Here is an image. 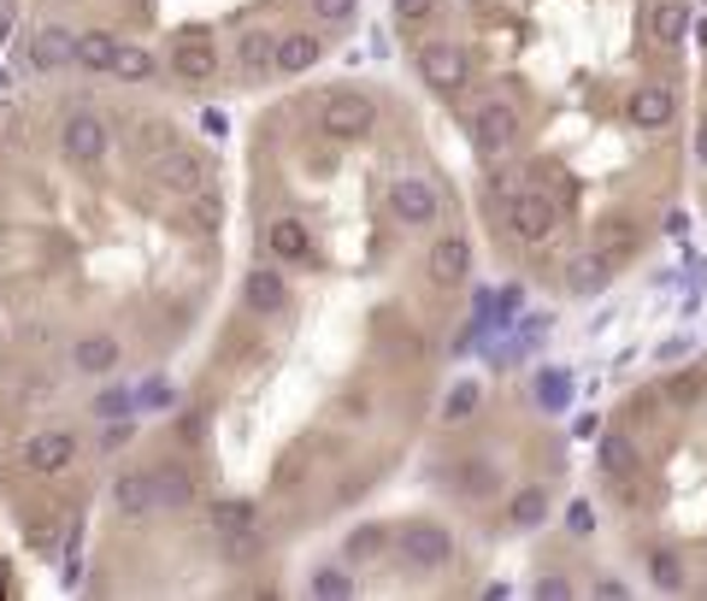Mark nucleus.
<instances>
[{
    "instance_id": "4be33fe9",
    "label": "nucleus",
    "mask_w": 707,
    "mask_h": 601,
    "mask_svg": "<svg viewBox=\"0 0 707 601\" xmlns=\"http://www.w3.org/2000/svg\"><path fill=\"white\" fill-rule=\"evenodd\" d=\"M266 248L278 254V260H307L313 236H307V225H301V218H278V225L266 230Z\"/></svg>"
},
{
    "instance_id": "37998d69",
    "label": "nucleus",
    "mask_w": 707,
    "mask_h": 601,
    "mask_svg": "<svg viewBox=\"0 0 707 601\" xmlns=\"http://www.w3.org/2000/svg\"><path fill=\"white\" fill-rule=\"evenodd\" d=\"M7 89H12V77H7V72H0V95H7Z\"/></svg>"
},
{
    "instance_id": "dca6fc26",
    "label": "nucleus",
    "mask_w": 707,
    "mask_h": 601,
    "mask_svg": "<svg viewBox=\"0 0 707 601\" xmlns=\"http://www.w3.org/2000/svg\"><path fill=\"white\" fill-rule=\"evenodd\" d=\"M596 460H601V472H608L613 484H625V477H636V466H643V454H636V442H631V437H619V431H608V437H601Z\"/></svg>"
},
{
    "instance_id": "4468645a",
    "label": "nucleus",
    "mask_w": 707,
    "mask_h": 601,
    "mask_svg": "<svg viewBox=\"0 0 707 601\" xmlns=\"http://www.w3.org/2000/svg\"><path fill=\"white\" fill-rule=\"evenodd\" d=\"M171 72H178L183 83H206L218 72V47L206 36H183L178 47H171Z\"/></svg>"
},
{
    "instance_id": "0eeeda50",
    "label": "nucleus",
    "mask_w": 707,
    "mask_h": 601,
    "mask_svg": "<svg viewBox=\"0 0 707 601\" xmlns=\"http://www.w3.org/2000/svg\"><path fill=\"white\" fill-rule=\"evenodd\" d=\"M107 148H113V130H107V118H95V112H72L60 125V153L72 165H100L107 160Z\"/></svg>"
},
{
    "instance_id": "58836bf2",
    "label": "nucleus",
    "mask_w": 707,
    "mask_h": 601,
    "mask_svg": "<svg viewBox=\"0 0 707 601\" xmlns=\"http://www.w3.org/2000/svg\"><path fill=\"white\" fill-rule=\"evenodd\" d=\"M130 431H136V425H125V419H118V425H107V449H118V442H130Z\"/></svg>"
},
{
    "instance_id": "6e6552de",
    "label": "nucleus",
    "mask_w": 707,
    "mask_h": 601,
    "mask_svg": "<svg viewBox=\"0 0 707 601\" xmlns=\"http://www.w3.org/2000/svg\"><path fill=\"white\" fill-rule=\"evenodd\" d=\"M389 213L401 218L407 230H430V225H437V213H442L437 183H425V178H395V183H389Z\"/></svg>"
},
{
    "instance_id": "1a4fd4ad",
    "label": "nucleus",
    "mask_w": 707,
    "mask_h": 601,
    "mask_svg": "<svg viewBox=\"0 0 707 601\" xmlns=\"http://www.w3.org/2000/svg\"><path fill=\"white\" fill-rule=\"evenodd\" d=\"M113 513L125 525H142L160 513V484H153V466L148 472H118L113 477Z\"/></svg>"
},
{
    "instance_id": "393cba45",
    "label": "nucleus",
    "mask_w": 707,
    "mask_h": 601,
    "mask_svg": "<svg viewBox=\"0 0 707 601\" xmlns=\"http://www.w3.org/2000/svg\"><path fill=\"white\" fill-rule=\"evenodd\" d=\"M507 519L519 525V530H531V525H543V519H548V490H543V484H531V490H519V495H513V502H507Z\"/></svg>"
},
{
    "instance_id": "b1692460",
    "label": "nucleus",
    "mask_w": 707,
    "mask_h": 601,
    "mask_svg": "<svg viewBox=\"0 0 707 601\" xmlns=\"http://www.w3.org/2000/svg\"><path fill=\"white\" fill-rule=\"evenodd\" d=\"M153 484H160V507H189L195 502V477L183 466H153Z\"/></svg>"
},
{
    "instance_id": "a19ab883",
    "label": "nucleus",
    "mask_w": 707,
    "mask_h": 601,
    "mask_svg": "<svg viewBox=\"0 0 707 601\" xmlns=\"http://www.w3.org/2000/svg\"><path fill=\"white\" fill-rule=\"evenodd\" d=\"M596 431H601V419H596V414H583V419L572 425V437H596Z\"/></svg>"
},
{
    "instance_id": "cd10ccee",
    "label": "nucleus",
    "mask_w": 707,
    "mask_h": 601,
    "mask_svg": "<svg viewBox=\"0 0 707 601\" xmlns=\"http://www.w3.org/2000/svg\"><path fill=\"white\" fill-rule=\"evenodd\" d=\"M472 407H478V384H454V389H448V401H442V419L460 425V419H472Z\"/></svg>"
},
{
    "instance_id": "a211bd4d",
    "label": "nucleus",
    "mask_w": 707,
    "mask_h": 601,
    "mask_svg": "<svg viewBox=\"0 0 707 601\" xmlns=\"http://www.w3.org/2000/svg\"><path fill=\"white\" fill-rule=\"evenodd\" d=\"M649 30H654V42H661V47H684L689 7H684V0H654V12H649Z\"/></svg>"
},
{
    "instance_id": "4c0bfd02",
    "label": "nucleus",
    "mask_w": 707,
    "mask_h": 601,
    "mask_svg": "<svg viewBox=\"0 0 707 601\" xmlns=\"http://www.w3.org/2000/svg\"><path fill=\"white\" fill-rule=\"evenodd\" d=\"M537 595H548V601H566V595H572V583H566V578H543V583H537Z\"/></svg>"
},
{
    "instance_id": "ea45409f",
    "label": "nucleus",
    "mask_w": 707,
    "mask_h": 601,
    "mask_svg": "<svg viewBox=\"0 0 707 601\" xmlns=\"http://www.w3.org/2000/svg\"><path fill=\"white\" fill-rule=\"evenodd\" d=\"M12 12H19V7H12V0H0V42L12 36Z\"/></svg>"
},
{
    "instance_id": "2f4dec72",
    "label": "nucleus",
    "mask_w": 707,
    "mask_h": 601,
    "mask_svg": "<svg viewBox=\"0 0 707 601\" xmlns=\"http://www.w3.org/2000/svg\"><path fill=\"white\" fill-rule=\"evenodd\" d=\"M649 578L661 583V590H678V583H684V572H678V555H666V548H661V555L649 560Z\"/></svg>"
},
{
    "instance_id": "ddd939ff",
    "label": "nucleus",
    "mask_w": 707,
    "mask_h": 601,
    "mask_svg": "<svg viewBox=\"0 0 707 601\" xmlns=\"http://www.w3.org/2000/svg\"><path fill=\"white\" fill-rule=\"evenodd\" d=\"M625 112H631L636 130H666L672 118H678V95H672L666 83H643V89L625 100Z\"/></svg>"
},
{
    "instance_id": "a878e982",
    "label": "nucleus",
    "mask_w": 707,
    "mask_h": 601,
    "mask_svg": "<svg viewBox=\"0 0 707 601\" xmlns=\"http://www.w3.org/2000/svg\"><path fill=\"white\" fill-rule=\"evenodd\" d=\"M153 72H160V65H153V54H148V47H118V60H113V77L118 83H148Z\"/></svg>"
},
{
    "instance_id": "412c9836",
    "label": "nucleus",
    "mask_w": 707,
    "mask_h": 601,
    "mask_svg": "<svg viewBox=\"0 0 707 601\" xmlns=\"http://www.w3.org/2000/svg\"><path fill=\"white\" fill-rule=\"evenodd\" d=\"M118 36H107V30H83L77 36V65L83 72H113V60H118Z\"/></svg>"
},
{
    "instance_id": "20e7f679",
    "label": "nucleus",
    "mask_w": 707,
    "mask_h": 601,
    "mask_svg": "<svg viewBox=\"0 0 707 601\" xmlns=\"http://www.w3.org/2000/svg\"><path fill=\"white\" fill-rule=\"evenodd\" d=\"M148 178H153V189H165V195H178V201H195V195L213 189V183H206V160H201V153H189V148L153 153Z\"/></svg>"
},
{
    "instance_id": "c9c22d12",
    "label": "nucleus",
    "mask_w": 707,
    "mask_h": 601,
    "mask_svg": "<svg viewBox=\"0 0 707 601\" xmlns=\"http://www.w3.org/2000/svg\"><path fill=\"white\" fill-rule=\"evenodd\" d=\"M372 548H384V530H377V525H366V530H354V537H349V560H366Z\"/></svg>"
},
{
    "instance_id": "bb28decb",
    "label": "nucleus",
    "mask_w": 707,
    "mask_h": 601,
    "mask_svg": "<svg viewBox=\"0 0 707 601\" xmlns=\"http://www.w3.org/2000/svg\"><path fill=\"white\" fill-rule=\"evenodd\" d=\"M566 401H572V372H543V377H537V407L560 414Z\"/></svg>"
},
{
    "instance_id": "79ce46f5",
    "label": "nucleus",
    "mask_w": 707,
    "mask_h": 601,
    "mask_svg": "<svg viewBox=\"0 0 707 601\" xmlns=\"http://www.w3.org/2000/svg\"><path fill=\"white\" fill-rule=\"evenodd\" d=\"M696 160L707 165V125H701V136H696Z\"/></svg>"
},
{
    "instance_id": "7c9ffc66",
    "label": "nucleus",
    "mask_w": 707,
    "mask_h": 601,
    "mask_svg": "<svg viewBox=\"0 0 707 601\" xmlns=\"http://www.w3.org/2000/svg\"><path fill=\"white\" fill-rule=\"evenodd\" d=\"M313 595H354V572H342V566H324L313 578Z\"/></svg>"
},
{
    "instance_id": "f8f14e48",
    "label": "nucleus",
    "mask_w": 707,
    "mask_h": 601,
    "mask_svg": "<svg viewBox=\"0 0 707 601\" xmlns=\"http://www.w3.org/2000/svg\"><path fill=\"white\" fill-rule=\"evenodd\" d=\"M72 460H77V437H72V431H60V425H54V431H36V437L24 442V466H30V472H42V477L65 472Z\"/></svg>"
},
{
    "instance_id": "9d476101",
    "label": "nucleus",
    "mask_w": 707,
    "mask_h": 601,
    "mask_svg": "<svg viewBox=\"0 0 707 601\" xmlns=\"http://www.w3.org/2000/svg\"><path fill=\"white\" fill-rule=\"evenodd\" d=\"M507 225H513V236H519V243H548V236H555V225H560V207L543 195V189H519V195H513Z\"/></svg>"
},
{
    "instance_id": "f257e3e1",
    "label": "nucleus",
    "mask_w": 707,
    "mask_h": 601,
    "mask_svg": "<svg viewBox=\"0 0 707 601\" xmlns=\"http://www.w3.org/2000/svg\"><path fill=\"white\" fill-rule=\"evenodd\" d=\"M625 236H631L625 225H608V236H601L590 254H578V260H572V271H566V289H572V296H601V289H608V278L625 266Z\"/></svg>"
},
{
    "instance_id": "72a5a7b5",
    "label": "nucleus",
    "mask_w": 707,
    "mask_h": 601,
    "mask_svg": "<svg viewBox=\"0 0 707 601\" xmlns=\"http://www.w3.org/2000/svg\"><path fill=\"white\" fill-rule=\"evenodd\" d=\"M437 7H442V0H395V24H407V30H413V24H425Z\"/></svg>"
},
{
    "instance_id": "7ed1b4c3",
    "label": "nucleus",
    "mask_w": 707,
    "mask_h": 601,
    "mask_svg": "<svg viewBox=\"0 0 707 601\" xmlns=\"http://www.w3.org/2000/svg\"><path fill=\"white\" fill-rule=\"evenodd\" d=\"M395 555H401L413 572H442V566L454 560V537H448V525H437V519H413V525H401V537H395Z\"/></svg>"
},
{
    "instance_id": "c85d7f7f",
    "label": "nucleus",
    "mask_w": 707,
    "mask_h": 601,
    "mask_svg": "<svg viewBox=\"0 0 707 601\" xmlns=\"http://www.w3.org/2000/svg\"><path fill=\"white\" fill-rule=\"evenodd\" d=\"M243 65H248V72L278 65V42H271V36H243Z\"/></svg>"
},
{
    "instance_id": "f3484780",
    "label": "nucleus",
    "mask_w": 707,
    "mask_h": 601,
    "mask_svg": "<svg viewBox=\"0 0 707 601\" xmlns=\"http://www.w3.org/2000/svg\"><path fill=\"white\" fill-rule=\"evenodd\" d=\"M319 54H324V42L313 36V30H296V36L278 42V72L301 77V72H313V65H319Z\"/></svg>"
},
{
    "instance_id": "6ab92c4d",
    "label": "nucleus",
    "mask_w": 707,
    "mask_h": 601,
    "mask_svg": "<svg viewBox=\"0 0 707 601\" xmlns=\"http://www.w3.org/2000/svg\"><path fill=\"white\" fill-rule=\"evenodd\" d=\"M243 301L254 307V313H283V301H289V289L278 271H248V283H243Z\"/></svg>"
},
{
    "instance_id": "e433bc0d",
    "label": "nucleus",
    "mask_w": 707,
    "mask_h": 601,
    "mask_svg": "<svg viewBox=\"0 0 707 601\" xmlns=\"http://www.w3.org/2000/svg\"><path fill=\"white\" fill-rule=\"evenodd\" d=\"M201 130H206V136H224V130H231V118H224L218 107H206V112H201Z\"/></svg>"
},
{
    "instance_id": "39448f33",
    "label": "nucleus",
    "mask_w": 707,
    "mask_h": 601,
    "mask_svg": "<svg viewBox=\"0 0 707 601\" xmlns=\"http://www.w3.org/2000/svg\"><path fill=\"white\" fill-rule=\"evenodd\" d=\"M319 125L331 142H360V136H372L377 107H372V95H360V89H336V95H324Z\"/></svg>"
},
{
    "instance_id": "423d86ee",
    "label": "nucleus",
    "mask_w": 707,
    "mask_h": 601,
    "mask_svg": "<svg viewBox=\"0 0 707 601\" xmlns=\"http://www.w3.org/2000/svg\"><path fill=\"white\" fill-rule=\"evenodd\" d=\"M419 77L430 95H460L472 83V60H465L460 42H425L419 47Z\"/></svg>"
},
{
    "instance_id": "473e14b6",
    "label": "nucleus",
    "mask_w": 707,
    "mask_h": 601,
    "mask_svg": "<svg viewBox=\"0 0 707 601\" xmlns=\"http://www.w3.org/2000/svg\"><path fill=\"white\" fill-rule=\"evenodd\" d=\"M360 12V0H313V19L319 24H349Z\"/></svg>"
},
{
    "instance_id": "5701e85b",
    "label": "nucleus",
    "mask_w": 707,
    "mask_h": 601,
    "mask_svg": "<svg viewBox=\"0 0 707 601\" xmlns=\"http://www.w3.org/2000/svg\"><path fill=\"white\" fill-rule=\"evenodd\" d=\"M72 359H77V372H89V377L113 372L118 366V336H83L72 348Z\"/></svg>"
},
{
    "instance_id": "c756f323",
    "label": "nucleus",
    "mask_w": 707,
    "mask_h": 601,
    "mask_svg": "<svg viewBox=\"0 0 707 601\" xmlns=\"http://www.w3.org/2000/svg\"><path fill=\"white\" fill-rule=\"evenodd\" d=\"M213 525H218V530H248V525H254V507H248V502H218V507H213Z\"/></svg>"
},
{
    "instance_id": "9b49d317",
    "label": "nucleus",
    "mask_w": 707,
    "mask_h": 601,
    "mask_svg": "<svg viewBox=\"0 0 707 601\" xmlns=\"http://www.w3.org/2000/svg\"><path fill=\"white\" fill-rule=\"evenodd\" d=\"M425 278L437 283V289H454V283H465L472 278V243H465V236H437V243H430V254H425Z\"/></svg>"
},
{
    "instance_id": "aec40b11",
    "label": "nucleus",
    "mask_w": 707,
    "mask_h": 601,
    "mask_svg": "<svg viewBox=\"0 0 707 601\" xmlns=\"http://www.w3.org/2000/svg\"><path fill=\"white\" fill-rule=\"evenodd\" d=\"M454 490L472 495V502H484V495L502 490V466H495V460H465V466L454 472Z\"/></svg>"
},
{
    "instance_id": "f704fd0d",
    "label": "nucleus",
    "mask_w": 707,
    "mask_h": 601,
    "mask_svg": "<svg viewBox=\"0 0 707 601\" xmlns=\"http://www.w3.org/2000/svg\"><path fill=\"white\" fill-rule=\"evenodd\" d=\"M566 530H572V537H590V530H596V507L572 502V507H566Z\"/></svg>"
},
{
    "instance_id": "2eb2a0df",
    "label": "nucleus",
    "mask_w": 707,
    "mask_h": 601,
    "mask_svg": "<svg viewBox=\"0 0 707 601\" xmlns=\"http://www.w3.org/2000/svg\"><path fill=\"white\" fill-rule=\"evenodd\" d=\"M77 60V36L65 24H42L36 42H30V65H42V72H60V65Z\"/></svg>"
},
{
    "instance_id": "f03ea898",
    "label": "nucleus",
    "mask_w": 707,
    "mask_h": 601,
    "mask_svg": "<svg viewBox=\"0 0 707 601\" xmlns=\"http://www.w3.org/2000/svg\"><path fill=\"white\" fill-rule=\"evenodd\" d=\"M472 148L484 153V160H502V153H513L519 148V136H525V118H519V107L513 100H484V107L472 112Z\"/></svg>"
}]
</instances>
